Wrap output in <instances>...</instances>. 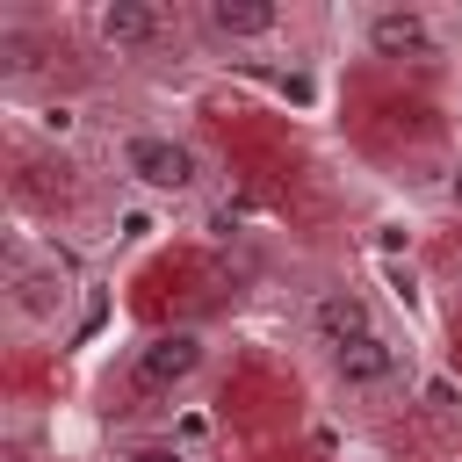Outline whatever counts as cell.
Returning <instances> with one entry per match:
<instances>
[{"mask_svg":"<svg viewBox=\"0 0 462 462\" xmlns=\"http://www.w3.org/2000/svg\"><path fill=\"white\" fill-rule=\"evenodd\" d=\"M440 202H448V209H455V217H462V159H455V166H448V180H440Z\"/></svg>","mask_w":462,"mask_h":462,"instance_id":"10","label":"cell"},{"mask_svg":"<svg viewBox=\"0 0 462 462\" xmlns=\"http://www.w3.org/2000/svg\"><path fill=\"white\" fill-rule=\"evenodd\" d=\"M116 173H123L137 195L188 202V195H202L209 159H202V144H195V137L159 130V123H137V130H123V137H116Z\"/></svg>","mask_w":462,"mask_h":462,"instance_id":"1","label":"cell"},{"mask_svg":"<svg viewBox=\"0 0 462 462\" xmlns=\"http://www.w3.org/2000/svg\"><path fill=\"white\" fill-rule=\"evenodd\" d=\"M65 303H72V274H65L51 253H43V260H22V267L7 274V318H14V325H29V332H58Z\"/></svg>","mask_w":462,"mask_h":462,"instance_id":"8","label":"cell"},{"mask_svg":"<svg viewBox=\"0 0 462 462\" xmlns=\"http://www.w3.org/2000/svg\"><path fill=\"white\" fill-rule=\"evenodd\" d=\"M209 368V332L202 325H159L123 354V383L137 397H180Z\"/></svg>","mask_w":462,"mask_h":462,"instance_id":"2","label":"cell"},{"mask_svg":"<svg viewBox=\"0 0 462 462\" xmlns=\"http://www.w3.org/2000/svg\"><path fill=\"white\" fill-rule=\"evenodd\" d=\"M195 36L217 43V51H253V43H274L289 29V14L274 0H195Z\"/></svg>","mask_w":462,"mask_h":462,"instance_id":"7","label":"cell"},{"mask_svg":"<svg viewBox=\"0 0 462 462\" xmlns=\"http://www.w3.org/2000/svg\"><path fill=\"white\" fill-rule=\"evenodd\" d=\"M116 462H195L188 448H173V440H137V448H123Z\"/></svg>","mask_w":462,"mask_h":462,"instance_id":"9","label":"cell"},{"mask_svg":"<svg viewBox=\"0 0 462 462\" xmlns=\"http://www.w3.org/2000/svg\"><path fill=\"white\" fill-rule=\"evenodd\" d=\"M325 383H332L339 397H390V390L411 383V339L383 325V332H368V339L325 354Z\"/></svg>","mask_w":462,"mask_h":462,"instance_id":"4","label":"cell"},{"mask_svg":"<svg viewBox=\"0 0 462 462\" xmlns=\"http://www.w3.org/2000/svg\"><path fill=\"white\" fill-rule=\"evenodd\" d=\"M87 36H94L108 58H144V51H159V43L173 36V14H166L159 0H94Z\"/></svg>","mask_w":462,"mask_h":462,"instance_id":"6","label":"cell"},{"mask_svg":"<svg viewBox=\"0 0 462 462\" xmlns=\"http://www.w3.org/2000/svg\"><path fill=\"white\" fill-rule=\"evenodd\" d=\"M455 282H462V267H455Z\"/></svg>","mask_w":462,"mask_h":462,"instance_id":"11","label":"cell"},{"mask_svg":"<svg viewBox=\"0 0 462 462\" xmlns=\"http://www.w3.org/2000/svg\"><path fill=\"white\" fill-rule=\"evenodd\" d=\"M354 36H361V51H368V58H383V65H433V58H448V29H440V14H433V7H419V0L361 7Z\"/></svg>","mask_w":462,"mask_h":462,"instance_id":"3","label":"cell"},{"mask_svg":"<svg viewBox=\"0 0 462 462\" xmlns=\"http://www.w3.org/2000/svg\"><path fill=\"white\" fill-rule=\"evenodd\" d=\"M303 332H310L318 354H339V346L383 332V318H375V296H368V289H354V282H325V289L303 303Z\"/></svg>","mask_w":462,"mask_h":462,"instance_id":"5","label":"cell"}]
</instances>
